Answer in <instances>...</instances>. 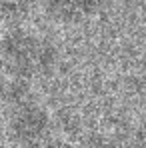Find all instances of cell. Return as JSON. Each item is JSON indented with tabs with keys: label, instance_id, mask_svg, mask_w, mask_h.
I'll return each mask as SVG.
<instances>
[{
	"label": "cell",
	"instance_id": "obj_3",
	"mask_svg": "<svg viewBox=\"0 0 146 148\" xmlns=\"http://www.w3.org/2000/svg\"><path fill=\"white\" fill-rule=\"evenodd\" d=\"M46 12L62 22H80L96 10V0H40Z\"/></svg>",
	"mask_w": 146,
	"mask_h": 148
},
{
	"label": "cell",
	"instance_id": "obj_1",
	"mask_svg": "<svg viewBox=\"0 0 146 148\" xmlns=\"http://www.w3.org/2000/svg\"><path fill=\"white\" fill-rule=\"evenodd\" d=\"M0 62L10 76L30 80L52 70L56 62V48L42 36L26 30H14L0 42Z\"/></svg>",
	"mask_w": 146,
	"mask_h": 148
},
{
	"label": "cell",
	"instance_id": "obj_4",
	"mask_svg": "<svg viewBox=\"0 0 146 148\" xmlns=\"http://www.w3.org/2000/svg\"><path fill=\"white\" fill-rule=\"evenodd\" d=\"M140 148H146V124L140 130Z\"/></svg>",
	"mask_w": 146,
	"mask_h": 148
},
{
	"label": "cell",
	"instance_id": "obj_2",
	"mask_svg": "<svg viewBox=\"0 0 146 148\" xmlns=\"http://www.w3.org/2000/svg\"><path fill=\"white\" fill-rule=\"evenodd\" d=\"M48 114L34 102L20 100L12 114V130L20 142L28 148L44 146L48 138Z\"/></svg>",
	"mask_w": 146,
	"mask_h": 148
}]
</instances>
